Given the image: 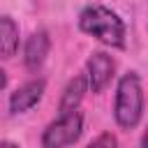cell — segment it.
<instances>
[{"mask_svg":"<svg viewBox=\"0 0 148 148\" xmlns=\"http://www.w3.org/2000/svg\"><path fill=\"white\" fill-rule=\"evenodd\" d=\"M49 49H51V37L46 30H35L28 39H25V46H23V65L28 69H39L49 56Z\"/></svg>","mask_w":148,"mask_h":148,"instance_id":"6","label":"cell"},{"mask_svg":"<svg viewBox=\"0 0 148 148\" xmlns=\"http://www.w3.org/2000/svg\"><path fill=\"white\" fill-rule=\"evenodd\" d=\"M113 118L118 127L134 130L143 118V88L136 72H125L116 86L113 99Z\"/></svg>","mask_w":148,"mask_h":148,"instance_id":"2","label":"cell"},{"mask_svg":"<svg viewBox=\"0 0 148 148\" xmlns=\"http://www.w3.org/2000/svg\"><path fill=\"white\" fill-rule=\"evenodd\" d=\"M86 92H88V79H86V74L74 76V79L65 86V90H62V97H60V104H58V111H60L58 116L79 111V104L83 102Z\"/></svg>","mask_w":148,"mask_h":148,"instance_id":"7","label":"cell"},{"mask_svg":"<svg viewBox=\"0 0 148 148\" xmlns=\"http://www.w3.org/2000/svg\"><path fill=\"white\" fill-rule=\"evenodd\" d=\"M86 148H118V139H116V134H111V132H102V134L95 136Z\"/></svg>","mask_w":148,"mask_h":148,"instance_id":"9","label":"cell"},{"mask_svg":"<svg viewBox=\"0 0 148 148\" xmlns=\"http://www.w3.org/2000/svg\"><path fill=\"white\" fill-rule=\"evenodd\" d=\"M5 86H7V72H5L2 67H0V90H2Z\"/></svg>","mask_w":148,"mask_h":148,"instance_id":"10","label":"cell"},{"mask_svg":"<svg viewBox=\"0 0 148 148\" xmlns=\"http://www.w3.org/2000/svg\"><path fill=\"white\" fill-rule=\"evenodd\" d=\"M116 74V60L106 51H95L90 53L86 62V79H88V90L90 92H102Z\"/></svg>","mask_w":148,"mask_h":148,"instance_id":"4","label":"cell"},{"mask_svg":"<svg viewBox=\"0 0 148 148\" xmlns=\"http://www.w3.org/2000/svg\"><path fill=\"white\" fill-rule=\"evenodd\" d=\"M0 148H18L14 141H0Z\"/></svg>","mask_w":148,"mask_h":148,"instance_id":"11","label":"cell"},{"mask_svg":"<svg viewBox=\"0 0 148 148\" xmlns=\"http://www.w3.org/2000/svg\"><path fill=\"white\" fill-rule=\"evenodd\" d=\"M81 132H83L81 111L62 113L56 120H51L46 125V130L42 132V146L44 148H67L81 139Z\"/></svg>","mask_w":148,"mask_h":148,"instance_id":"3","label":"cell"},{"mask_svg":"<svg viewBox=\"0 0 148 148\" xmlns=\"http://www.w3.org/2000/svg\"><path fill=\"white\" fill-rule=\"evenodd\" d=\"M18 51V23L12 16H0V58L9 60Z\"/></svg>","mask_w":148,"mask_h":148,"instance_id":"8","label":"cell"},{"mask_svg":"<svg viewBox=\"0 0 148 148\" xmlns=\"http://www.w3.org/2000/svg\"><path fill=\"white\" fill-rule=\"evenodd\" d=\"M79 28L81 32L95 37L97 42L111 46V49H125V21L118 12L104 5H88L79 14Z\"/></svg>","mask_w":148,"mask_h":148,"instance_id":"1","label":"cell"},{"mask_svg":"<svg viewBox=\"0 0 148 148\" xmlns=\"http://www.w3.org/2000/svg\"><path fill=\"white\" fill-rule=\"evenodd\" d=\"M44 90H46V81H44V79L25 81L23 86H18V88L12 92V97H9V113L18 116V113L30 111L32 106L39 104V99L44 97Z\"/></svg>","mask_w":148,"mask_h":148,"instance_id":"5","label":"cell"},{"mask_svg":"<svg viewBox=\"0 0 148 148\" xmlns=\"http://www.w3.org/2000/svg\"><path fill=\"white\" fill-rule=\"evenodd\" d=\"M141 148H148V130H146V134H143V139H141Z\"/></svg>","mask_w":148,"mask_h":148,"instance_id":"12","label":"cell"}]
</instances>
